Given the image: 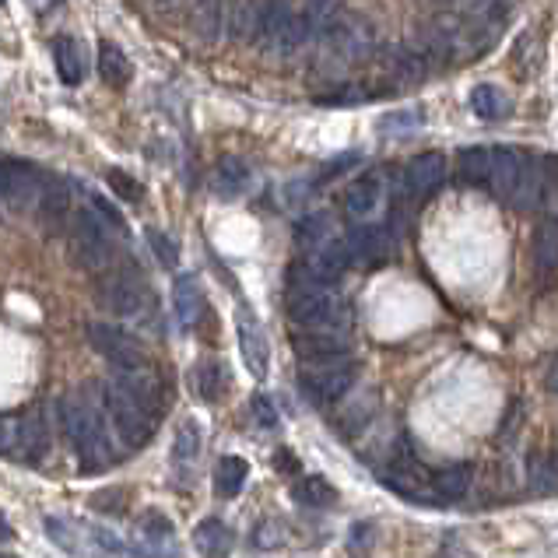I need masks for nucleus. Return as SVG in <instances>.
Listing matches in <instances>:
<instances>
[{
  "label": "nucleus",
  "mask_w": 558,
  "mask_h": 558,
  "mask_svg": "<svg viewBox=\"0 0 558 558\" xmlns=\"http://www.w3.org/2000/svg\"><path fill=\"white\" fill-rule=\"evenodd\" d=\"M60 425H64L67 443L78 453L85 471H106L116 460V436L109 429L99 387H81L74 394H64V401H60Z\"/></svg>",
  "instance_id": "1"
},
{
  "label": "nucleus",
  "mask_w": 558,
  "mask_h": 558,
  "mask_svg": "<svg viewBox=\"0 0 558 558\" xmlns=\"http://www.w3.org/2000/svg\"><path fill=\"white\" fill-rule=\"evenodd\" d=\"M285 309H288V320L299 330H337V334H348L351 327L348 302L330 285H320V281L309 278L299 264L288 271Z\"/></svg>",
  "instance_id": "2"
},
{
  "label": "nucleus",
  "mask_w": 558,
  "mask_h": 558,
  "mask_svg": "<svg viewBox=\"0 0 558 558\" xmlns=\"http://www.w3.org/2000/svg\"><path fill=\"white\" fill-rule=\"evenodd\" d=\"M116 225L106 222L95 208H78L71 215V229H67V239H71V257L78 267L92 274H102L116 264Z\"/></svg>",
  "instance_id": "3"
},
{
  "label": "nucleus",
  "mask_w": 558,
  "mask_h": 558,
  "mask_svg": "<svg viewBox=\"0 0 558 558\" xmlns=\"http://www.w3.org/2000/svg\"><path fill=\"white\" fill-rule=\"evenodd\" d=\"M95 302L106 313L120 316V320H137L144 316V309L151 306V292L144 288V281L137 278L130 267H109V271L95 274Z\"/></svg>",
  "instance_id": "4"
},
{
  "label": "nucleus",
  "mask_w": 558,
  "mask_h": 558,
  "mask_svg": "<svg viewBox=\"0 0 558 558\" xmlns=\"http://www.w3.org/2000/svg\"><path fill=\"white\" fill-rule=\"evenodd\" d=\"M99 397H102V408H106L109 429H113V436L120 439L127 450H137V446L148 443L151 432H155V415H148L141 404L130 401L113 380L99 383Z\"/></svg>",
  "instance_id": "5"
},
{
  "label": "nucleus",
  "mask_w": 558,
  "mask_h": 558,
  "mask_svg": "<svg viewBox=\"0 0 558 558\" xmlns=\"http://www.w3.org/2000/svg\"><path fill=\"white\" fill-rule=\"evenodd\" d=\"M299 387L313 404H334L355 387V365H351V358L306 362V369L299 372Z\"/></svg>",
  "instance_id": "6"
},
{
  "label": "nucleus",
  "mask_w": 558,
  "mask_h": 558,
  "mask_svg": "<svg viewBox=\"0 0 558 558\" xmlns=\"http://www.w3.org/2000/svg\"><path fill=\"white\" fill-rule=\"evenodd\" d=\"M380 64H383V81L376 92H404V88H415L425 81V74H429V57H425L418 46H408V43H397V46H387L383 50L380 46Z\"/></svg>",
  "instance_id": "7"
},
{
  "label": "nucleus",
  "mask_w": 558,
  "mask_h": 558,
  "mask_svg": "<svg viewBox=\"0 0 558 558\" xmlns=\"http://www.w3.org/2000/svg\"><path fill=\"white\" fill-rule=\"evenodd\" d=\"M85 341L106 358L113 369H130V365H148L144 344L137 341L130 330L116 327V323H88Z\"/></svg>",
  "instance_id": "8"
},
{
  "label": "nucleus",
  "mask_w": 558,
  "mask_h": 558,
  "mask_svg": "<svg viewBox=\"0 0 558 558\" xmlns=\"http://www.w3.org/2000/svg\"><path fill=\"white\" fill-rule=\"evenodd\" d=\"M299 267L313 281H320V285L334 288L337 281H341V274L351 267V253H348V243H344V236L341 239H337V236L323 239L320 246H313V250H309V257L302 260Z\"/></svg>",
  "instance_id": "9"
},
{
  "label": "nucleus",
  "mask_w": 558,
  "mask_h": 558,
  "mask_svg": "<svg viewBox=\"0 0 558 558\" xmlns=\"http://www.w3.org/2000/svg\"><path fill=\"white\" fill-rule=\"evenodd\" d=\"M383 481H387L394 492L408 495V499H422V502H436V492H432V474L418 464L408 453H397L394 460L383 471Z\"/></svg>",
  "instance_id": "10"
},
{
  "label": "nucleus",
  "mask_w": 558,
  "mask_h": 558,
  "mask_svg": "<svg viewBox=\"0 0 558 558\" xmlns=\"http://www.w3.org/2000/svg\"><path fill=\"white\" fill-rule=\"evenodd\" d=\"M295 15H299V11H295V0H260V22H257L253 43L274 57L281 39H285L288 25L295 22Z\"/></svg>",
  "instance_id": "11"
},
{
  "label": "nucleus",
  "mask_w": 558,
  "mask_h": 558,
  "mask_svg": "<svg viewBox=\"0 0 558 558\" xmlns=\"http://www.w3.org/2000/svg\"><path fill=\"white\" fill-rule=\"evenodd\" d=\"M43 179L32 169L29 162H15L8 158V186H4V208L11 211H32L39 208V197H43Z\"/></svg>",
  "instance_id": "12"
},
{
  "label": "nucleus",
  "mask_w": 558,
  "mask_h": 558,
  "mask_svg": "<svg viewBox=\"0 0 558 558\" xmlns=\"http://www.w3.org/2000/svg\"><path fill=\"white\" fill-rule=\"evenodd\" d=\"M292 348L302 362H337V358H348L351 341L337 330H299L292 337Z\"/></svg>",
  "instance_id": "13"
},
{
  "label": "nucleus",
  "mask_w": 558,
  "mask_h": 558,
  "mask_svg": "<svg viewBox=\"0 0 558 558\" xmlns=\"http://www.w3.org/2000/svg\"><path fill=\"white\" fill-rule=\"evenodd\" d=\"M109 380L116 383V387L123 390V394L130 397V401L141 404L148 415L158 418V408H162V390H158V380L155 372L148 369V365H130V369H113V376Z\"/></svg>",
  "instance_id": "14"
},
{
  "label": "nucleus",
  "mask_w": 558,
  "mask_h": 558,
  "mask_svg": "<svg viewBox=\"0 0 558 558\" xmlns=\"http://www.w3.org/2000/svg\"><path fill=\"white\" fill-rule=\"evenodd\" d=\"M344 243H348L351 264H358V267L380 264V260H387L390 253H394V239H390V232L380 229V225H358V229H351L348 236H344Z\"/></svg>",
  "instance_id": "15"
},
{
  "label": "nucleus",
  "mask_w": 558,
  "mask_h": 558,
  "mask_svg": "<svg viewBox=\"0 0 558 558\" xmlns=\"http://www.w3.org/2000/svg\"><path fill=\"white\" fill-rule=\"evenodd\" d=\"M520 172H523L520 151H513V148H506V144H499V148H492V162H488L485 186L492 190L495 197H499V201L513 204L516 186H520Z\"/></svg>",
  "instance_id": "16"
},
{
  "label": "nucleus",
  "mask_w": 558,
  "mask_h": 558,
  "mask_svg": "<svg viewBox=\"0 0 558 558\" xmlns=\"http://www.w3.org/2000/svg\"><path fill=\"white\" fill-rule=\"evenodd\" d=\"M380 204H383V183L376 172H365V176H358L355 183L344 190V215L355 218V222L372 218L380 211Z\"/></svg>",
  "instance_id": "17"
},
{
  "label": "nucleus",
  "mask_w": 558,
  "mask_h": 558,
  "mask_svg": "<svg viewBox=\"0 0 558 558\" xmlns=\"http://www.w3.org/2000/svg\"><path fill=\"white\" fill-rule=\"evenodd\" d=\"M239 351H243L246 369H250L257 380H264L267 365H271V348H267V337H264V330H260V323L253 320L246 309L239 313Z\"/></svg>",
  "instance_id": "18"
},
{
  "label": "nucleus",
  "mask_w": 558,
  "mask_h": 558,
  "mask_svg": "<svg viewBox=\"0 0 558 558\" xmlns=\"http://www.w3.org/2000/svg\"><path fill=\"white\" fill-rule=\"evenodd\" d=\"M46 453H50V432L39 411H29L25 418H18V464H43Z\"/></svg>",
  "instance_id": "19"
},
{
  "label": "nucleus",
  "mask_w": 558,
  "mask_h": 558,
  "mask_svg": "<svg viewBox=\"0 0 558 558\" xmlns=\"http://www.w3.org/2000/svg\"><path fill=\"white\" fill-rule=\"evenodd\" d=\"M446 176V158L439 151H429V155H418L415 162L404 169V190L415 197L432 194Z\"/></svg>",
  "instance_id": "20"
},
{
  "label": "nucleus",
  "mask_w": 558,
  "mask_h": 558,
  "mask_svg": "<svg viewBox=\"0 0 558 558\" xmlns=\"http://www.w3.org/2000/svg\"><path fill=\"white\" fill-rule=\"evenodd\" d=\"M225 25H229V8L225 0H190V29L204 43L222 39Z\"/></svg>",
  "instance_id": "21"
},
{
  "label": "nucleus",
  "mask_w": 558,
  "mask_h": 558,
  "mask_svg": "<svg viewBox=\"0 0 558 558\" xmlns=\"http://www.w3.org/2000/svg\"><path fill=\"white\" fill-rule=\"evenodd\" d=\"M172 309H176V320L183 327H197L204 316V292L197 274H179L176 285H172Z\"/></svg>",
  "instance_id": "22"
},
{
  "label": "nucleus",
  "mask_w": 558,
  "mask_h": 558,
  "mask_svg": "<svg viewBox=\"0 0 558 558\" xmlns=\"http://www.w3.org/2000/svg\"><path fill=\"white\" fill-rule=\"evenodd\" d=\"M250 179H253V169L246 165V158L225 155L215 165V194L222 201H236V197H243L250 190Z\"/></svg>",
  "instance_id": "23"
},
{
  "label": "nucleus",
  "mask_w": 558,
  "mask_h": 558,
  "mask_svg": "<svg viewBox=\"0 0 558 558\" xmlns=\"http://www.w3.org/2000/svg\"><path fill=\"white\" fill-rule=\"evenodd\" d=\"M194 544L204 558H225L232 551V544H236V537H232V530L218 516H208V520H201L194 527Z\"/></svg>",
  "instance_id": "24"
},
{
  "label": "nucleus",
  "mask_w": 558,
  "mask_h": 558,
  "mask_svg": "<svg viewBox=\"0 0 558 558\" xmlns=\"http://www.w3.org/2000/svg\"><path fill=\"white\" fill-rule=\"evenodd\" d=\"M194 394L201 397V401L215 404L225 397V387H229V376H225V365L215 362V358H208V362H197L194 365Z\"/></svg>",
  "instance_id": "25"
},
{
  "label": "nucleus",
  "mask_w": 558,
  "mask_h": 558,
  "mask_svg": "<svg viewBox=\"0 0 558 558\" xmlns=\"http://www.w3.org/2000/svg\"><path fill=\"white\" fill-rule=\"evenodd\" d=\"M534 264L537 271H558V218H544L534 229Z\"/></svg>",
  "instance_id": "26"
},
{
  "label": "nucleus",
  "mask_w": 558,
  "mask_h": 558,
  "mask_svg": "<svg viewBox=\"0 0 558 558\" xmlns=\"http://www.w3.org/2000/svg\"><path fill=\"white\" fill-rule=\"evenodd\" d=\"M246 478H250V464L243 457H222L215 467V492L222 499H236L243 492Z\"/></svg>",
  "instance_id": "27"
},
{
  "label": "nucleus",
  "mask_w": 558,
  "mask_h": 558,
  "mask_svg": "<svg viewBox=\"0 0 558 558\" xmlns=\"http://www.w3.org/2000/svg\"><path fill=\"white\" fill-rule=\"evenodd\" d=\"M201 425L194 422V418H186V422H179L176 436H172V464L176 467H190L197 457H201Z\"/></svg>",
  "instance_id": "28"
},
{
  "label": "nucleus",
  "mask_w": 558,
  "mask_h": 558,
  "mask_svg": "<svg viewBox=\"0 0 558 558\" xmlns=\"http://www.w3.org/2000/svg\"><path fill=\"white\" fill-rule=\"evenodd\" d=\"M292 495H295V502H302V506H313V509L337 506V488L330 485L327 478H320V474H309V478L295 481Z\"/></svg>",
  "instance_id": "29"
},
{
  "label": "nucleus",
  "mask_w": 558,
  "mask_h": 558,
  "mask_svg": "<svg viewBox=\"0 0 558 558\" xmlns=\"http://www.w3.org/2000/svg\"><path fill=\"white\" fill-rule=\"evenodd\" d=\"M99 74L109 88H123L130 81V60L120 46L99 43Z\"/></svg>",
  "instance_id": "30"
},
{
  "label": "nucleus",
  "mask_w": 558,
  "mask_h": 558,
  "mask_svg": "<svg viewBox=\"0 0 558 558\" xmlns=\"http://www.w3.org/2000/svg\"><path fill=\"white\" fill-rule=\"evenodd\" d=\"M53 64H57V74L64 85H81L85 64H81V50L74 39H57L53 43Z\"/></svg>",
  "instance_id": "31"
},
{
  "label": "nucleus",
  "mask_w": 558,
  "mask_h": 558,
  "mask_svg": "<svg viewBox=\"0 0 558 558\" xmlns=\"http://www.w3.org/2000/svg\"><path fill=\"white\" fill-rule=\"evenodd\" d=\"M467 488H471V467L467 464H457L450 467V471L436 474L432 478V492H436V502H457L467 495Z\"/></svg>",
  "instance_id": "32"
},
{
  "label": "nucleus",
  "mask_w": 558,
  "mask_h": 558,
  "mask_svg": "<svg viewBox=\"0 0 558 558\" xmlns=\"http://www.w3.org/2000/svg\"><path fill=\"white\" fill-rule=\"evenodd\" d=\"M39 215H43V222L50 225V229H57V225H64V218H71L67 211H71V194H67L64 183H50L43 190V197H39Z\"/></svg>",
  "instance_id": "33"
},
{
  "label": "nucleus",
  "mask_w": 558,
  "mask_h": 558,
  "mask_svg": "<svg viewBox=\"0 0 558 558\" xmlns=\"http://www.w3.org/2000/svg\"><path fill=\"white\" fill-rule=\"evenodd\" d=\"M257 22H260V0H239L229 15V36L239 39V43H253Z\"/></svg>",
  "instance_id": "34"
},
{
  "label": "nucleus",
  "mask_w": 558,
  "mask_h": 558,
  "mask_svg": "<svg viewBox=\"0 0 558 558\" xmlns=\"http://www.w3.org/2000/svg\"><path fill=\"white\" fill-rule=\"evenodd\" d=\"M471 109L474 116H481V120H502V116H509V102L506 95L499 92L495 85H478L471 92Z\"/></svg>",
  "instance_id": "35"
},
{
  "label": "nucleus",
  "mask_w": 558,
  "mask_h": 558,
  "mask_svg": "<svg viewBox=\"0 0 558 558\" xmlns=\"http://www.w3.org/2000/svg\"><path fill=\"white\" fill-rule=\"evenodd\" d=\"M141 537L148 544V555H169L172 548V523L162 513H148L141 520Z\"/></svg>",
  "instance_id": "36"
},
{
  "label": "nucleus",
  "mask_w": 558,
  "mask_h": 558,
  "mask_svg": "<svg viewBox=\"0 0 558 558\" xmlns=\"http://www.w3.org/2000/svg\"><path fill=\"white\" fill-rule=\"evenodd\" d=\"M337 11H341V0H306V8H302L299 15H302V22L309 25V32H313V43L320 39V32L334 22Z\"/></svg>",
  "instance_id": "37"
},
{
  "label": "nucleus",
  "mask_w": 558,
  "mask_h": 558,
  "mask_svg": "<svg viewBox=\"0 0 558 558\" xmlns=\"http://www.w3.org/2000/svg\"><path fill=\"white\" fill-rule=\"evenodd\" d=\"M422 123H425L422 109H394V113H387L380 120V130L390 137H408L415 130H422Z\"/></svg>",
  "instance_id": "38"
},
{
  "label": "nucleus",
  "mask_w": 558,
  "mask_h": 558,
  "mask_svg": "<svg viewBox=\"0 0 558 558\" xmlns=\"http://www.w3.org/2000/svg\"><path fill=\"white\" fill-rule=\"evenodd\" d=\"M488 162H492V148H481V144L464 148L460 151V176H464L467 183H485Z\"/></svg>",
  "instance_id": "39"
},
{
  "label": "nucleus",
  "mask_w": 558,
  "mask_h": 558,
  "mask_svg": "<svg viewBox=\"0 0 558 558\" xmlns=\"http://www.w3.org/2000/svg\"><path fill=\"white\" fill-rule=\"evenodd\" d=\"M295 239H299V246H306V250L320 246L323 239H330V218L323 215V211H313V215L299 218V225H295Z\"/></svg>",
  "instance_id": "40"
},
{
  "label": "nucleus",
  "mask_w": 558,
  "mask_h": 558,
  "mask_svg": "<svg viewBox=\"0 0 558 558\" xmlns=\"http://www.w3.org/2000/svg\"><path fill=\"white\" fill-rule=\"evenodd\" d=\"M144 239H148V250L155 253L158 267H162V271H176L179 267V246L172 243L162 229H144Z\"/></svg>",
  "instance_id": "41"
},
{
  "label": "nucleus",
  "mask_w": 558,
  "mask_h": 558,
  "mask_svg": "<svg viewBox=\"0 0 558 558\" xmlns=\"http://www.w3.org/2000/svg\"><path fill=\"white\" fill-rule=\"evenodd\" d=\"M530 485L541 495L558 492V457H537L530 464Z\"/></svg>",
  "instance_id": "42"
},
{
  "label": "nucleus",
  "mask_w": 558,
  "mask_h": 558,
  "mask_svg": "<svg viewBox=\"0 0 558 558\" xmlns=\"http://www.w3.org/2000/svg\"><path fill=\"white\" fill-rule=\"evenodd\" d=\"M109 186H113V194L123 197V201H130V204L141 201V183H137L134 176H127V172L109 169Z\"/></svg>",
  "instance_id": "43"
},
{
  "label": "nucleus",
  "mask_w": 558,
  "mask_h": 558,
  "mask_svg": "<svg viewBox=\"0 0 558 558\" xmlns=\"http://www.w3.org/2000/svg\"><path fill=\"white\" fill-rule=\"evenodd\" d=\"M253 544H257V548H281V544H285V523L281 520L260 523V527L253 530Z\"/></svg>",
  "instance_id": "44"
},
{
  "label": "nucleus",
  "mask_w": 558,
  "mask_h": 558,
  "mask_svg": "<svg viewBox=\"0 0 558 558\" xmlns=\"http://www.w3.org/2000/svg\"><path fill=\"white\" fill-rule=\"evenodd\" d=\"M0 457H18V418H0Z\"/></svg>",
  "instance_id": "45"
},
{
  "label": "nucleus",
  "mask_w": 558,
  "mask_h": 558,
  "mask_svg": "<svg viewBox=\"0 0 558 558\" xmlns=\"http://www.w3.org/2000/svg\"><path fill=\"white\" fill-rule=\"evenodd\" d=\"M250 408H253V418H257L260 429H274V425H278V411H274V404H271V397L267 394L253 397Z\"/></svg>",
  "instance_id": "46"
},
{
  "label": "nucleus",
  "mask_w": 558,
  "mask_h": 558,
  "mask_svg": "<svg viewBox=\"0 0 558 558\" xmlns=\"http://www.w3.org/2000/svg\"><path fill=\"white\" fill-rule=\"evenodd\" d=\"M46 530H50L53 544H60V548H64V551H78V544H74V537H71V527H67L64 520H57V516H50V520H46Z\"/></svg>",
  "instance_id": "47"
},
{
  "label": "nucleus",
  "mask_w": 558,
  "mask_h": 558,
  "mask_svg": "<svg viewBox=\"0 0 558 558\" xmlns=\"http://www.w3.org/2000/svg\"><path fill=\"white\" fill-rule=\"evenodd\" d=\"M88 537H92V541L99 544L102 551H109V555H123V551H130L127 544L120 541V537H113L109 530H102V527H92V534H88Z\"/></svg>",
  "instance_id": "48"
},
{
  "label": "nucleus",
  "mask_w": 558,
  "mask_h": 558,
  "mask_svg": "<svg viewBox=\"0 0 558 558\" xmlns=\"http://www.w3.org/2000/svg\"><path fill=\"white\" fill-rule=\"evenodd\" d=\"M355 162H358V151H348V155H337V162H330L327 169H323V176H337V172L351 169Z\"/></svg>",
  "instance_id": "49"
},
{
  "label": "nucleus",
  "mask_w": 558,
  "mask_h": 558,
  "mask_svg": "<svg viewBox=\"0 0 558 558\" xmlns=\"http://www.w3.org/2000/svg\"><path fill=\"white\" fill-rule=\"evenodd\" d=\"M457 4L467 11H488V8H495V4H502V0H457Z\"/></svg>",
  "instance_id": "50"
},
{
  "label": "nucleus",
  "mask_w": 558,
  "mask_h": 558,
  "mask_svg": "<svg viewBox=\"0 0 558 558\" xmlns=\"http://www.w3.org/2000/svg\"><path fill=\"white\" fill-rule=\"evenodd\" d=\"M548 390L551 394H558V358L551 362V369H548Z\"/></svg>",
  "instance_id": "51"
},
{
  "label": "nucleus",
  "mask_w": 558,
  "mask_h": 558,
  "mask_svg": "<svg viewBox=\"0 0 558 558\" xmlns=\"http://www.w3.org/2000/svg\"><path fill=\"white\" fill-rule=\"evenodd\" d=\"M4 541H11V523L4 520V513H0V544Z\"/></svg>",
  "instance_id": "52"
},
{
  "label": "nucleus",
  "mask_w": 558,
  "mask_h": 558,
  "mask_svg": "<svg viewBox=\"0 0 558 558\" xmlns=\"http://www.w3.org/2000/svg\"><path fill=\"white\" fill-rule=\"evenodd\" d=\"M186 0H158V8H165V11H176V8H183Z\"/></svg>",
  "instance_id": "53"
},
{
  "label": "nucleus",
  "mask_w": 558,
  "mask_h": 558,
  "mask_svg": "<svg viewBox=\"0 0 558 558\" xmlns=\"http://www.w3.org/2000/svg\"><path fill=\"white\" fill-rule=\"evenodd\" d=\"M0 4H4V0H0Z\"/></svg>",
  "instance_id": "54"
}]
</instances>
